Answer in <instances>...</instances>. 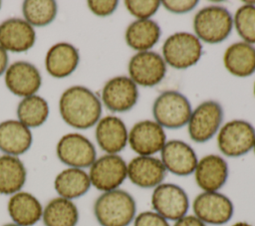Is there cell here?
I'll return each mask as SVG.
<instances>
[{"mask_svg": "<svg viewBox=\"0 0 255 226\" xmlns=\"http://www.w3.org/2000/svg\"><path fill=\"white\" fill-rule=\"evenodd\" d=\"M59 111L67 124L77 129H87L101 119L102 102L90 89L73 86L61 95Z\"/></svg>", "mask_w": 255, "mask_h": 226, "instance_id": "6da1fadb", "label": "cell"}, {"mask_svg": "<svg viewBox=\"0 0 255 226\" xmlns=\"http://www.w3.org/2000/svg\"><path fill=\"white\" fill-rule=\"evenodd\" d=\"M93 210L101 226H128L136 216V202L130 193L119 188L102 192Z\"/></svg>", "mask_w": 255, "mask_h": 226, "instance_id": "7a4b0ae2", "label": "cell"}, {"mask_svg": "<svg viewBox=\"0 0 255 226\" xmlns=\"http://www.w3.org/2000/svg\"><path fill=\"white\" fill-rule=\"evenodd\" d=\"M194 35L207 44H218L228 38L233 29V17L220 5H208L196 12L193 18Z\"/></svg>", "mask_w": 255, "mask_h": 226, "instance_id": "3957f363", "label": "cell"}, {"mask_svg": "<svg viewBox=\"0 0 255 226\" xmlns=\"http://www.w3.org/2000/svg\"><path fill=\"white\" fill-rule=\"evenodd\" d=\"M161 51L166 65L176 70H185L198 63L203 49L201 41L194 34L176 32L165 39Z\"/></svg>", "mask_w": 255, "mask_h": 226, "instance_id": "277c9868", "label": "cell"}, {"mask_svg": "<svg viewBox=\"0 0 255 226\" xmlns=\"http://www.w3.org/2000/svg\"><path fill=\"white\" fill-rule=\"evenodd\" d=\"M191 113L189 100L177 91L160 93L152 105L153 118L163 128L177 129L186 125Z\"/></svg>", "mask_w": 255, "mask_h": 226, "instance_id": "5b68a950", "label": "cell"}, {"mask_svg": "<svg viewBox=\"0 0 255 226\" xmlns=\"http://www.w3.org/2000/svg\"><path fill=\"white\" fill-rule=\"evenodd\" d=\"M254 126L243 119H232L221 125L217 132V146L227 157H240L253 149Z\"/></svg>", "mask_w": 255, "mask_h": 226, "instance_id": "8992f818", "label": "cell"}, {"mask_svg": "<svg viewBox=\"0 0 255 226\" xmlns=\"http://www.w3.org/2000/svg\"><path fill=\"white\" fill-rule=\"evenodd\" d=\"M222 106L213 100H207L192 110L187 122L189 137L197 143L210 140L220 129L223 121Z\"/></svg>", "mask_w": 255, "mask_h": 226, "instance_id": "52a82bcc", "label": "cell"}, {"mask_svg": "<svg viewBox=\"0 0 255 226\" xmlns=\"http://www.w3.org/2000/svg\"><path fill=\"white\" fill-rule=\"evenodd\" d=\"M91 184L102 192L119 189L128 178V163L119 154H104L89 167Z\"/></svg>", "mask_w": 255, "mask_h": 226, "instance_id": "ba28073f", "label": "cell"}, {"mask_svg": "<svg viewBox=\"0 0 255 226\" xmlns=\"http://www.w3.org/2000/svg\"><path fill=\"white\" fill-rule=\"evenodd\" d=\"M150 204L154 212L169 222L185 216L190 206L186 191L181 186L170 182H162L153 188Z\"/></svg>", "mask_w": 255, "mask_h": 226, "instance_id": "9c48e42d", "label": "cell"}, {"mask_svg": "<svg viewBox=\"0 0 255 226\" xmlns=\"http://www.w3.org/2000/svg\"><path fill=\"white\" fill-rule=\"evenodd\" d=\"M193 215L213 226L228 223L234 214L232 200L220 191H202L192 201Z\"/></svg>", "mask_w": 255, "mask_h": 226, "instance_id": "30bf717a", "label": "cell"}, {"mask_svg": "<svg viewBox=\"0 0 255 226\" xmlns=\"http://www.w3.org/2000/svg\"><path fill=\"white\" fill-rule=\"evenodd\" d=\"M166 63L162 56L154 51L135 53L128 62V77L138 87L152 88L164 79Z\"/></svg>", "mask_w": 255, "mask_h": 226, "instance_id": "8fae6325", "label": "cell"}, {"mask_svg": "<svg viewBox=\"0 0 255 226\" xmlns=\"http://www.w3.org/2000/svg\"><path fill=\"white\" fill-rule=\"evenodd\" d=\"M58 158L69 167L87 168L97 159V150L93 142L85 135L71 132L63 135L56 146Z\"/></svg>", "mask_w": 255, "mask_h": 226, "instance_id": "7c38bea8", "label": "cell"}, {"mask_svg": "<svg viewBox=\"0 0 255 226\" xmlns=\"http://www.w3.org/2000/svg\"><path fill=\"white\" fill-rule=\"evenodd\" d=\"M138 101V88L128 76H116L110 79L102 90L104 106L114 113L130 111Z\"/></svg>", "mask_w": 255, "mask_h": 226, "instance_id": "4fadbf2b", "label": "cell"}, {"mask_svg": "<svg viewBox=\"0 0 255 226\" xmlns=\"http://www.w3.org/2000/svg\"><path fill=\"white\" fill-rule=\"evenodd\" d=\"M166 141L164 128L155 120L137 121L128 131V143L137 155H154L160 152Z\"/></svg>", "mask_w": 255, "mask_h": 226, "instance_id": "5bb4252c", "label": "cell"}, {"mask_svg": "<svg viewBox=\"0 0 255 226\" xmlns=\"http://www.w3.org/2000/svg\"><path fill=\"white\" fill-rule=\"evenodd\" d=\"M160 160L167 172L187 176L193 174L198 157L190 144L181 139H171L160 150Z\"/></svg>", "mask_w": 255, "mask_h": 226, "instance_id": "9a60e30c", "label": "cell"}, {"mask_svg": "<svg viewBox=\"0 0 255 226\" xmlns=\"http://www.w3.org/2000/svg\"><path fill=\"white\" fill-rule=\"evenodd\" d=\"M5 85L15 96L26 98L35 95L42 85V77L33 64L17 61L5 72Z\"/></svg>", "mask_w": 255, "mask_h": 226, "instance_id": "2e32d148", "label": "cell"}, {"mask_svg": "<svg viewBox=\"0 0 255 226\" xmlns=\"http://www.w3.org/2000/svg\"><path fill=\"white\" fill-rule=\"evenodd\" d=\"M166 173L160 158L153 155H136L128 162V178L139 188H155L163 182Z\"/></svg>", "mask_w": 255, "mask_h": 226, "instance_id": "e0dca14e", "label": "cell"}, {"mask_svg": "<svg viewBox=\"0 0 255 226\" xmlns=\"http://www.w3.org/2000/svg\"><path fill=\"white\" fill-rule=\"evenodd\" d=\"M193 174L202 191H219L229 176L228 163L219 154H206L198 159Z\"/></svg>", "mask_w": 255, "mask_h": 226, "instance_id": "ac0fdd59", "label": "cell"}, {"mask_svg": "<svg viewBox=\"0 0 255 226\" xmlns=\"http://www.w3.org/2000/svg\"><path fill=\"white\" fill-rule=\"evenodd\" d=\"M36 41V33L26 20L10 18L0 24V47L12 53L30 50Z\"/></svg>", "mask_w": 255, "mask_h": 226, "instance_id": "d6986e66", "label": "cell"}, {"mask_svg": "<svg viewBox=\"0 0 255 226\" xmlns=\"http://www.w3.org/2000/svg\"><path fill=\"white\" fill-rule=\"evenodd\" d=\"M95 136L103 151L108 154H119L128 144V131L121 117L106 115L98 121Z\"/></svg>", "mask_w": 255, "mask_h": 226, "instance_id": "ffe728a7", "label": "cell"}, {"mask_svg": "<svg viewBox=\"0 0 255 226\" xmlns=\"http://www.w3.org/2000/svg\"><path fill=\"white\" fill-rule=\"evenodd\" d=\"M80 62L78 49L72 44L61 42L53 45L45 57V67L48 74L57 79L72 75Z\"/></svg>", "mask_w": 255, "mask_h": 226, "instance_id": "44dd1931", "label": "cell"}, {"mask_svg": "<svg viewBox=\"0 0 255 226\" xmlns=\"http://www.w3.org/2000/svg\"><path fill=\"white\" fill-rule=\"evenodd\" d=\"M33 135L29 127L19 120L8 119L0 122V150L4 154L18 156L29 150Z\"/></svg>", "mask_w": 255, "mask_h": 226, "instance_id": "7402d4cb", "label": "cell"}, {"mask_svg": "<svg viewBox=\"0 0 255 226\" xmlns=\"http://www.w3.org/2000/svg\"><path fill=\"white\" fill-rule=\"evenodd\" d=\"M7 210L13 223L20 226H33L42 219L43 206L33 194L19 191L10 196Z\"/></svg>", "mask_w": 255, "mask_h": 226, "instance_id": "603a6c76", "label": "cell"}, {"mask_svg": "<svg viewBox=\"0 0 255 226\" xmlns=\"http://www.w3.org/2000/svg\"><path fill=\"white\" fill-rule=\"evenodd\" d=\"M223 64L234 77H250L255 73V47L243 41L229 45L223 55Z\"/></svg>", "mask_w": 255, "mask_h": 226, "instance_id": "cb8c5ba5", "label": "cell"}, {"mask_svg": "<svg viewBox=\"0 0 255 226\" xmlns=\"http://www.w3.org/2000/svg\"><path fill=\"white\" fill-rule=\"evenodd\" d=\"M161 36L159 25L152 19L134 20L126 29L127 45L136 52L150 51Z\"/></svg>", "mask_w": 255, "mask_h": 226, "instance_id": "d4e9b609", "label": "cell"}, {"mask_svg": "<svg viewBox=\"0 0 255 226\" xmlns=\"http://www.w3.org/2000/svg\"><path fill=\"white\" fill-rule=\"evenodd\" d=\"M91 186L88 172L76 167H68L62 170L54 180V188L58 195L70 200L85 195Z\"/></svg>", "mask_w": 255, "mask_h": 226, "instance_id": "484cf974", "label": "cell"}, {"mask_svg": "<svg viewBox=\"0 0 255 226\" xmlns=\"http://www.w3.org/2000/svg\"><path fill=\"white\" fill-rule=\"evenodd\" d=\"M27 170L18 156L0 155V194L13 195L23 188Z\"/></svg>", "mask_w": 255, "mask_h": 226, "instance_id": "4316f807", "label": "cell"}, {"mask_svg": "<svg viewBox=\"0 0 255 226\" xmlns=\"http://www.w3.org/2000/svg\"><path fill=\"white\" fill-rule=\"evenodd\" d=\"M42 220L45 226H77L79 210L73 200L55 197L43 208Z\"/></svg>", "mask_w": 255, "mask_h": 226, "instance_id": "83f0119b", "label": "cell"}, {"mask_svg": "<svg viewBox=\"0 0 255 226\" xmlns=\"http://www.w3.org/2000/svg\"><path fill=\"white\" fill-rule=\"evenodd\" d=\"M48 102L37 95L23 98L17 107L18 120L27 127L42 125L49 116Z\"/></svg>", "mask_w": 255, "mask_h": 226, "instance_id": "f1b7e54d", "label": "cell"}, {"mask_svg": "<svg viewBox=\"0 0 255 226\" xmlns=\"http://www.w3.org/2000/svg\"><path fill=\"white\" fill-rule=\"evenodd\" d=\"M58 6L53 0H27L23 2L22 12L25 20L36 27H44L54 21Z\"/></svg>", "mask_w": 255, "mask_h": 226, "instance_id": "f546056e", "label": "cell"}, {"mask_svg": "<svg viewBox=\"0 0 255 226\" xmlns=\"http://www.w3.org/2000/svg\"><path fill=\"white\" fill-rule=\"evenodd\" d=\"M233 26L243 42L255 45V6H240L233 16Z\"/></svg>", "mask_w": 255, "mask_h": 226, "instance_id": "4dcf8cb0", "label": "cell"}, {"mask_svg": "<svg viewBox=\"0 0 255 226\" xmlns=\"http://www.w3.org/2000/svg\"><path fill=\"white\" fill-rule=\"evenodd\" d=\"M125 6L128 13L136 20L150 19L161 6L158 0H126Z\"/></svg>", "mask_w": 255, "mask_h": 226, "instance_id": "1f68e13d", "label": "cell"}, {"mask_svg": "<svg viewBox=\"0 0 255 226\" xmlns=\"http://www.w3.org/2000/svg\"><path fill=\"white\" fill-rule=\"evenodd\" d=\"M132 226H171L169 221L154 212L153 210L142 211L133 219Z\"/></svg>", "mask_w": 255, "mask_h": 226, "instance_id": "d6a6232c", "label": "cell"}, {"mask_svg": "<svg viewBox=\"0 0 255 226\" xmlns=\"http://www.w3.org/2000/svg\"><path fill=\"white\" fill-rule=\"evenodd\" d=\"M87 5L91 12L100 17L112 15L118 8L119 1L117 0H90Z\"/></svg>", "mask_w": 255, "mask_h": 226, "instance_id": "836d02e7", "label": "cell"}, {"mask_svg": "<svg viewBox=\"0 0 255 226\" xmlns=\"http://www.w3.org/2000/svg\"><path fill=\"white\" fill-rule=\"evenodd\" d=\"M165 10L173 14H185L192 11L198 4L197 0H163L160 1Z\"/></svg>", "mask_w": 255, "mask_h": 226, "instance_id": "e575fe53", "label": "cell"}, {"mask_svg": "<svg viewBox=\"0 0 255 226\" xmlns=\"http://www.w3.org/2000/svg\"><path fill=\"white\" fill-rule=\"evenodd\" d=\"M172 226H207V225L203 223L200 219H198L195 215L186 214L185 216L174 221Z\"/></svg>", "mask_w": 255, "mask_h": 226, "instance_id": "d590c367", "label": "cell"}, {"mask_svg": "<svg viewBox=\"0 0 255 226\" xmlns=\"http://www.w3.org/2000/svg\"><path fill=\"white\" fill-rule=\"evenodd\" d=\"M8 62L9 57L7 51H5L2 47H0V76L3 75V73L6 72L8 68Z\"/></svg>", "mask_w": 255, "mask_h": 226, "instance_id": "8d00e7d4", "label": "cell"}, {"mask_svg": "<svg viewBox=\"0 0 255 226\" xmlns=\"http://www.w3.org/2000/svg\"><path fill=\"white\" fill-rule=\"evenodd\" d=\"M230 226H253L252 224L248 223V222H245V221H238V222H235L233 223L232 225Z\"/></svg>", "mask_w": 255, "mask_h": 226, "instance_id": "74e56055", "label": "cell"}, {"mask_svg": "<svg viewBox=\"0 0 255 226\" xmlns=\"http://www.w3.org/2000/svg\"><path fill=\"white\" fill-rule=\"evenodd\" d=\"M2 226H20V225H18V224H16V223H6V224H4V225H2Z\"/></svg>", "mask_w": 255, "mask_h": 226, "instance_id": "f35d334b", "label": "cell"}, {"mask_svg": "<svg viewBox=\"0 0 255 226\" xmlns=\"http://www.w3.org/2000/svg\"><path fill=\"white\" fill-rule=\"evenodd\" d=\"M253 93H254V96H255V82H254V86H253Z\"/></svg>", "mask_w": 255, "mask_h": 226, "instance_id": "ab89813d", "label": "cell"}, {"mask_svg": "<svg viewBox=\"0 0 255 226\" xmlns=\"http://www.w3.org/2000/svg\"><path fill=\"white\" fill-rule=\"evenodd\" d=\"M253 151H254V153H255V142H254V146H253Z\"/></svg>", "mask_w": 255, "mask_h": 226, "instance_id": "60d3db41", "label": "cell"}, {"mask_svg": "<svg viewBox=\"0 0 255 226\" xmlns=\"http://www.w3.org/2000/svg\"><path fill=\"white\" fill-rule=\"evenodd\" d=\"M0 9H1V1H0Z\"/></svg>", "mask_w": 255, "mask_h": 226, "instance_id": "b9f144b4", "label": "cell"}]
</instances>
